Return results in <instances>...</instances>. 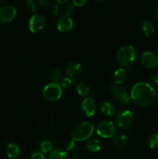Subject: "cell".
<instances>
[{"label": "cell", "mask_w": 158, "mask_h": 159, "mask_svg": "<svg viewBox=\"0 0 158 159\" xmlns=\"http://www.w3.org/2000/svg\"><path fill=\"white\" fill-rule=\"evenodd\" d=\"M101 111L106 116H112L115 113V107L112 102H103L101 104Z\"/></svg>", "instance_id": "obj_18"}, {"label": "cell", "mask_w": 158, "mask_h": 159, "mask_svg": "<svg viewBox=\"0 0 158 159\" xmlns=\"http://www.w3.org/2000/svg\"><path fill=\"white\" fill-rule=\"evenodd\" d=\"M76 90L79 96H86L90 93V87L85 82H79L76 85Z\"/></svg>", "instance_id": "obj_20"}, {"label": "cell", "mask_w": 158, "mask_h": 159, "mask_svg": "<svg viewBox=\"0 0 158 159\" xmlns=\"http://www.w3.org/2000/svg\"><path fill=\"white\" fill-rule=\"evenodd\" d=\"M74 9H75V6H74V5L73 3H68V4H67L64 8L65 16H70L71 15H72L74 12Z\"/></svg>", "instance_id": "obj_25"}, {"label": "cell", "mask_w": 158, "mask_h": 159, "mask_svg": "<svg viewBox=\"0 0 158 159\" xmlns=\"http://www.w3.org/2000/svg\"><path fill=\"white\" fill-rule=\"evenodd\" d=\"M94 132V126L89 122H83L76 126L71 131V139L74 141H83L90 138Z\"/></svg>", "instance_id": "obj_3"}, {"label": "cell", "mask_w": 158, "mask_h": 159, "mask_svg": "<svg viewBox=\"0 0 158 159\" xmlns=\"http://www.w3.org/2000/svg\"><path fill=\"white\" fill-rule=\"evenodd\" d=\"M16 16V9L12 6H5L0 8V22L9 23Z\"/></svg>", "instance_id": "obj_9"}, {"label": "cell", "mask_w": 158, "mask_h": 159, "mask_svg": "<svg viewBox=\"0 0 158 159\" xmlns=\"http://www.w3.org/2000/svg\"><path fill=\"white\" fill-rule=\"evenodd\" d=\"M147 144L151 149L158 148V132H153L149 135Z\"/></svg>", "instance_id": "obj_21"}, {"label": "cell", "mask_w": 158, "mask_h": 159, "mask_svg": "<svg viewBox=\"0 0 158 159\" xmlns=\"http://www.w3.org/2000/svg\"><path fill=\"white\" fill-rule=\"evenodd\" d=\"M68 0H65V1H59V0H58V1H57V4H59V5H60V6H61V5L62 4H64V3H67V2H68Z\"/></svg>", "instance_id": "obj_35"}, {"label": "cell", "mask_w": 158, "mask_h": 159, "mask_svg": "<svg viewBox=\"0 0 158 159\" xmlns=\"http://www.w3.org/2000/svg\"><path fill=\"white\" fill-rule=\"evenodd\" d=\"M132 100L142 107H149L155 102L156 92L155 89L147 82H137L133 86L130 93Z\"/></svg>", "instance_id": "obj_1"}, {"label": "cell", "mask_w": 158, "mask_h": 159, "mask_svg": "<svg viewBox=\"0 0 158 159\" xmlns=\"http://www.w3.org/2000/svg\"><path fill=\"white\" fill-rule=\"evenodd\" d=\"M111 93L113 96L119 99L122 104H128L132 100L131 96L128 91L119 85H112L111 87Z\"/></svg>", "instance_id": "obj_7"}, {"label": "cell", "mask_w": 158, "mask_h": 159, "mask_svg": "<svg viewBox=\"0 0 158 159\" xmlns=\"http://www.w3.org/2000/svg\"><path fill=\"white\" fill-rule=\"evenodd\" d=\"M42 95L46 100L54 102L60 99L61 97L62 88L59 84L51 82L43 88Z\"/></svg>", "instance_id": "obj_4"}, {"label": "cell", "mask_w": 158, "mask_h": 159, "mask_svg": "<svg viewBox=\"0 0 158 159\" xmlns=\"http://www.w3.org/2000/svg\"><path fill=\"white\" fill-rule=\"evenodd\" d=\"M6 154L7 156L11 159H15L19 158L20 155V150L18 145L13 144V143H9L6 147Z\"/></svg>", "instance_id": "obj_14"}, {"label": "cell", "mask_w": 158, "mask_h": 159, "mask_svg": "<svg viewBox=\"0 0 158 159\" xmlns=\"http://www.w3.org/2000/svg\"><path fill=\"white\" fill-rule=\"evenodd\" d=\"M40 148L43 154L50 152L53 150V144L48 140H44V141H41V143H40Z\"/></svg>", "instance_id": "obj_24"}, {"label": "cell", "mask_w": 158, "mask_h": 159, "mask_svg": "<svg viewBox=\"0 0 158 159\" xmlns=\"http://www.w3.org/2000/svg\"><path fill=\"white\" fill-rule=\"evenodd\" d=\"M67 152L62 149L55 148L50 152L49 159H67Z\"/></svg>", "instance_id": "obj_19"}, {"label": "cell", "mask_w": 158, "mask_h": 159, "mask_svg": "<svg viewBox=\"0 0 158 159\" xmlns=\"http://www.w3.org/2000/svg\"><path fill=\"white\" fill-rule=\"evenodd\" d=\"M40 4L42 6H48L50 4V2L47 1V0H40Z\"/></svg>", "instance_id": "obj_33"}, {"label": "cell", "mask_w": 158, "mask_h": 159, "mask_svg": "<svg viewBox=\"0 0 158 159\" xmlns=\"http://www.w3.org/2000/svg\"><path fill=\"white\" fill-rule=\"evenodd\" d=\"M76 148V143L75 141L71 140L68 142H67V144H65V149H66L67 152H73L74 151V149Z\"/></svg>", "instance_id": "obj_28"}, {"label": "cell", "mask_w": 158, "mask_h": 159, "mask_svg": "<svg viewBox=\"0 0 158 159\" xmlns=\"http://www.w3.org/2000/svg\"><path fill=\"white\" fill-rule=\"evenodd\" d=\"M81 111L88 117H91L95 114L96 105L94 99L91 97H87L81 103Z\"/></svg>", "instance_id": "obj_11"}, {"label": "cell", "mask_w": 158, "mask_h": 159, "mask_svg": "<svg viewBox=\"0 0 158 159\" xmlns=\"http://www.w3.org/2000/svg\"><path fill=\"white\" fill-rule=\"evenodd\" d=\"M74 26V22L71 18L68 16H62L57 20V28L60 32H69Z\"/></svg>", "instance_id": "obj_12"}, {"label": "cell", "mask_w": 158, "mask_h": 159, "mask_svg": "<svg viewBox=\"0 0 158 159\" xmlns=\"http://www.w3.org/2000/svg\"><path fill=\"white\" fill-rule=\"evenodd\" d=\"M116 60L122 66H129L135 61L136 57V50L132 45L121 47L116 54Z\"/></svg>", "instance_id": "obj_2"}, {"label": "cell", "mask_w": 158, "mask_h": 159, "mask_svg": "<svg viewBox=\"0 0 158 159\" xmlns=\"http://www.w3.org/2000/svg\"><path fill=\"white\" fill-rule=\"evenodd\" d=\"M125 78H126V71L123 68H119L116 70L113 75V79L116 84L120 85L122 82L125 81Z\"/></svg>", "instance_id": "obj_17"}, {"label": "cell", "mask_w": 158, "mask_h": 159, "mask_svg": "<svg viewBox=\"0 0 158 159\" xmlns=\"http://www.w3.org/2000/svg\"><path fill=\"white\" fill-rule=\"evenodd\" d=\"M153 16H154L155 19L158 20V6H156L154 9V11H153Z\"/></svg>", "instance_id": "obj_34"}, {"label": "cell", "mask_w": 158, "mask_h": 159, "mask_svg": "<svg viewBox=\"0 0 158 159\" xmlns=\"http://www.w3.org/2000/svg\"><path fill=\"white\" fill-rule=\"evenodd\" d=\"M150 81L153 85H154L155 86H158V74L152 75L150 77Z\"/></svg>", "instance_id": "obj_31"}, {"label": "cell", "mask_w": 158, "mask_h": 159, "mask_svg": "<svg viewBox=\"0 0 158 159\" xmlns=\"http://www.w3.org/2000/svg\"><path fill=\"white\" fill-rule=\"evenodd\" d=\"M25 6L26 9L31 12H34L37 9V4L33 0H26L25 2Z\"/></svg>", "instance_id": "obj_26"}, {"label": "cell", "mask_w": 158, "mask_h": 159, "mask_svg": "<svg viewBox=\"0 0 158 159\" xmlns=\"http://www.w3.org/2000/svg\"><path fill=\"white\" fill-rule=\"evenodd\" d=\"M140 28L143 34L145 36H147V37H150V36H152L154 34V26H153V24L150 22L143 21L141 23Z\"/></svg>", "instance_id": "obj_16"}, {"label": "cell", "mask_w": 158, "mask_h": 159, "mask_svg": "<svg viewBox=\"0 0 158 159\" xmlns=\"http://www.w3.org/2000/svg\"><path fill=\"white\" fill-rule=\"evenodd\" d=\"M60 6H60L59 4H55L54 6V7H53L52 9V14L54 16H57L60 14V10H61Z\"/></svg>", "instance_id": "obj_29"}, {"label": "cell", "mask_w": 158, "mask_h": 159, "mask_svg": "<svg viewBox=\"0 0 158 159\" xmlns=\"http://www.w3.org/2000/svg\"><path fill=\"white\" fill-rule=\"evenodd\" d=\"M48 77H49L50 80L52 81V83L58 84L61 80V71H60V70L57 69V68L53 69L49 73Z\"/></svg>", "instance_id": "obj_22"}, {"label": "cell", "mask_w": 158, "mask_h": 159, "mask_svg": "<svg viewBox=\"0 0 158 159\" xmlns=\"http://www.w3.org/2000/svg\"><path fill=\"white\" fill-rule=\"evenodd\" d=\"M86 3V0H74V1H73V4L74 5V6H83Z\"/></svg>", "instance_id": "obj_32"}, {"label": "cell", "mask_w": 158, "mask_h": 159, "mask_svg": "<svg viewBox=\"0 0 158 159\" xmlns=\"http://www.w3.org/2000/svg\"><path fill=\"white\" fill-rule=\"evenodd\" d=\"M96 132L99 136L103 138H114L116 133V127L112 121L103 120L98 125Z\"/></svg>", "instance_id": "obj_5"}, {"label": "cell", "mask_w": 158, "mask_h": 159, "mask_svg": "<svg viewBox=\"0 0 158 159\" xmlns=\"http://www.w3.org/2000/svg\"><path fill=\"white\" fill-rule=\"evenodd\" d=\"M81 71V65L77 62H71L66 67V74L70 77L77 76Z\"/></svg>", "instance_id": "obj_13"}, {"label": "cell", "mask_w": 158, "mask_h": 159, "mask_svg": "<svg viewBox=\"0 0 158 159\" xmlns=\"http://www.w3.org/2000/svg\"><path fill=\"white\" fill-rule=\"evenodd\" d=\"M141 63L147 68H155L158 65V57L151 51H145L141 55Z\"/></svg>", "instance_id": "obj_10"}, {"label": "cell", "mask_w": 158, "mask_h": 159, "mask_svg": "<svg viewBox=\"0 0 158 159\" xmlns=\"http://www.w3.org/2000/svg\"><path fill=\"white\" fill-rule=\"evenodd\" d=\"M72 159H77V158H72Z\"/></svg>", "instance_id": "obj_37"}, {"label": "cell", "mask_w": 158, "mask_h": 159, "mask_svg": "<svg viewBox=\"0 0 158 159\" xmlns=\"http://www.w3.org/2000/svg\"><path fill=\"white\" fill-rule=\"evenodd\" d=\"M60 83V85L61 86V88L66 89L71 86V84H72V81H71V79L69 77H64L63 79H61Z\"/></svg>", "instance_id": "obj_27"}, {"label": "cell", "mask_w": 158, "mask_h": 159, "mask_svg": "<svg viewBox=\"0 0 158 159\" xmlns=\"http://www.w3.org/2000/svg\"><path fill=\"white\" fill-rule=\"evenodd\" d=\"M45 26V19L41 14H33L29 20V29L32 33H38Z\"/></svg>", "instance_id": "obj_8"}, {"label": "cell", "mask_w": 158, "mask_h": 159, "mask_svg": "<svg viewBox=\"0 0 158 159\" xmlns=\"http://www.w3.org/2000/svg\"><path fill=\"white\" fill-rule=\"evenodd\" d=\"M126 143L127 138L126 136L124 134L118 135V136H115L114 138H113V144L119 148L123 147V146L125 145Z\"/></svg>", "instance_id": "obj_23"}, {"label": "cell", "mask_w": 158, "mask_h": 159, "mask_svg": "<svg viewBox=\"0 0 158 159\" xmlns=\"http://www.w3.org/2000/svg\"><path fill=\"white\" fill-rule=\"evenodd\" d=\"M133 120V115L129 110L119 112L116 117V123L122 129H126L131 126Z\"/></svg>", "instance_id": "obj_6"}, {"label": "cell", "mask_w": 158, "mask_h": 159, "mask_svg": "<svg viewBox=\"0 0 158 159\" xmlns=\"http://www.w3.org/2000/svg\"><path fill=\"white\" fill-rule=\"evenodd\" d=\"M30 158L31 159H44V155L42 152H36L31 154Z\"/></svg>", "instance_id": "obj_30"}, {"label": "cell", "mask_w": 158, "mask_h": 159, "mask_svg": "<svg viewBox=\"0 0 158 159\" xmlns=\"http://www.w3.org/2000/svg\"><path fill=\"white\" fill-rule=\"evenodd\" d=\"M86 147L90 152H97L101 149V142L99 139L95 138H89L86 143Z\"/></svg>", "instance_id": "obj_15"}, {"label": "cell", "mask_w": 158, "mask_h": 159, "mask_svg": "<svg viewBox=\"0 0 158 159\" xmlns=\"http://www.w3.org/2000/svg\"><path fill=\"white\" fill-rule=\"evenodd\" d=\"M156 56H157V57H158V53H157V55H156Z\"/></svg>", "instance_id": "obj_36"}]
</instances>
